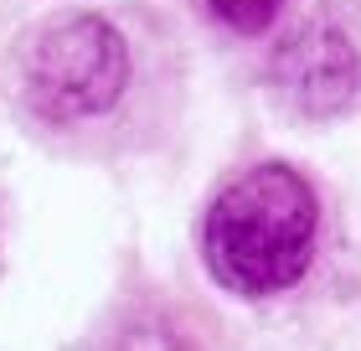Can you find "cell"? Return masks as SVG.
I'll return each instance as SVG.
<instances>
[{
  "label": "cell",
  "mask_w": 361,
  "mask_h": 351,
  "mask_svg": "<svg viewBox=\"0 0 361 351\" xmlns=\"http://www.w3.org/2000/svg\"><path fill=\"white\" fill-rule=\"evenodd\" d=\"M11 109L62 155L150 150L180 104V42L155 6L42 16L6 52Z\"/></svg>",
  "instance_id": "obj_1"
},
{
  "label": "cell",
  "mask_w": 361,
  "mask_h": 351,
  "mask_svg": "<svg viewBox=\"0 0 361 351\" xmlns=\"http://www.w3.org/2000/svg\"><path fill=\"white\" fill-rule=\"evenodd\" d=\"M320 243V196L284 160H258L212 196L202 254L217 284L243 299L294 290Z\"/></svg>",
  "instance_id": "obj_2"
},
{
  "label": "cell",
  "mask_w": 361,
  "mask_h": 351,
  "mask_svg": "<svg viewBox=\"0 0 361 351\" xmlns=\"http://www.w3.org/2000/svg\"><path fill=\"white\" fill-rule=\"evenodd\" d=\"M264 88L305 124L361 109V0H310L274 37Z\"/></svg>",
  "instance_id": "obj_3"
},
{
  "label": "cell",
  "mask_w": 361,
  "mask_h": 351,
  "mask_svg": "<svg viewBox=\"0 0 361 351\" xmlns=\"http://www.w3.org/2000/svg\"><path fill=\"white\" fill-rule=\"evenodd\" d=\"M166 341H180L176 321H129L124 336H119V351H166ZM171 351H191V346H171Z\"/></svg>",
  "instance_id": "obj_5"
},
{
  "label": "cell",
  "mask_w": 361,
  "mask_h": 351,
  "mask_svg": "<svg viewBox=\"0 0 361 351\" xmlns=\"http://www.w3.org/2000/svg\"><path fill=\"white\" fill-rule=\"evenodd\" d=\"M202 11L233 37H264V31L279 21L284 0H202Z\"/></svg>",
  "instance_id": "obj_4"
}]
</instances>
